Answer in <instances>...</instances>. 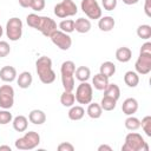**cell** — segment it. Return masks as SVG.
I'll list each match as a JSON object with an SVG mask.
<instances>
[{
	"label": "cell",
	"mask_w": 151,
	"mask_h": 151,
	"mask_svg": "<svg viewBox=\"0 0 151 151\" xmlns=\"http://www.w3.org/2000/svg\"><path fill=\"white\" fill-rule=\"evenodd\" d=\"M28 119L34 125H41L46 122V114L41 110H32L28 114Z\"/></svg>",
	"instance_id": "obj_16"
},
{
	"label": "cell",
	"mask_w": 151,
	"mask_h": 151,
	"mask_svg": "<svg viewBox=\"0 0 151 151\" xmlns=\"http://www.w3.org/2000/svg\"><path fill=\"white\" fill-rule=\"evenodd\" d=\"M74 74H76V78L79 81H87L90 79V77H91V71L86 66H79L74 71Z\"/></svg>",
	"instance_id": "obj_27"
},
{
	"label": "cell",
	"mask_w": 151,
	"mask_h": 151,
	"mask_svg": "<svg viewBox=\"0 0 151 151\" xmlns=\"http://www.w3.org/2000/svg\"><path fill=\"white\" fill-rule=\"evenodd\" d=\"M38 31H40L45 37H51L53 32L57 31V22L51 19L50 17H41L39 18V22H38V26L37 28Z\"/></svg>",
	"instance_id": "obj_11"
},
{
	"label": "cell",
	"mask_w": 151,
	"mask_h": 151,
	"mask_svg": "<svg viewBox=\"0 0 151 151\" xmlns=\"http://www.w3.org/2000/svg\"><path fill=\"white\" fill-rule=\"evenodd\" d=\"M132 58V51L129 47H119L116 51V59L120 63H127L130 61V59Z\"/></svg>",
	"instance_id": "obj_19"
},
{
	"label": "cell",
	"mask_w": 151,
	"mask_h": 151,
	"mask_svg": "<svg viewBox=\"0 0 151 151\" xmlns=\"http://www.w3.org/2000/svg\"><path fill=\"white\" fill-rule=\"evenodd\" d=\"M35 70L41 83L51 84L55 80V73L52 70V60L48 57L42 55L38 58L35 61Z\"/></svg>",
	"instance_id": "obj_1"
},
{
	"label": "cell",
	"mask_w": 151,
	"mask_h": 151,
	"mask_svg": "<svg viewBox=\"0 0 151 151\" xmlns=\"http://www.w3.org/2000/svg\"><path fill=\"white\" fill-rule=\"evenodd\" d=\"M31 8L35 12H40L45 8V0H32Z\"/></svg>",
	"instance_id": "obj_35"
},
{
	"label": "cell",
	"mask_w": 151,
	"mask_h": 151,
	"mask_svg": "<svg viewBox=\"0 0 151 151\" xmlns=\"http://www.w3.org/2000/svg\"><path fill=\"white\" fill-rule=\"evenodd\" d=\"M74 97L79 104H90L93 98L92 85H90L87 81H81L76 90Z\"/></svg>",
	"instance_id": "obj_7"
},
{
	"label": "cell",
	"mask_w": 151,
	"mask_h": 151,
	"mask_svg": "<svg viewBox=\"0 0 151 151\" xmlns=\"http://www.w3.org/2000/svg\"><path fill=\"white\" fill-rule=\"evenodd\" d=\"M17 78V70L13 66H4L0 70V79L6 83H12Z\"/></svg>",
	"instance_id": "obj_14"
},
{
	"label": "cell",
	"mask_w": 151,
	"mask_h": 151,
	"mask_svg": "<svg viewBox=\"0 0 151 151\" xmlns=\"http://www.w3.org/2000/svg\"><path fill=\"white\" fill-rule=\"evenodd\" d=\"M122 110H123V113H125L126 116H132L138 110V101L134 98H127L123 101Z\"/></svg>",
	"instance_id": "obj_13"
},
{
	"label": "cell",
	"mask_w": 151,
	"mask_h": 151,
	"mask_svg": "<svg viewBox=\"0 0 151 151\" xmlns=\"http://www.w3.org/2000/svg\"><path fill=\"white\" fill-rule=\"evenodd\" d=\"M92 85L96 90L98 91H104L106 88V86L109 85V78L103 76L101 73H98L93 77L92 79Z\"/></svg>",
	"instance_id": "obj_17"
},
{
	"label": "cell",
	"mask_w": 151,
	"mask_h": 151,
	"mask_svg": "<svg viewBox=\"0 0 151 151\" xmlns=\"http://www.w3.org/2000/svg\"><path fill=\"white\" fill-rule=\"evenodd\" d=\"M40 144V136L35 131L26 132L21 138L15 140V147L18 150H33Z\"/></svg>",
	"instance_id": "obj_4"
},
{
	"label": "cell",
	"mask_w": 151,
	"mask_h": 151,
	"mask_svg": "<svg viewBox=\"0 0 151 151\" xmlns=\"http://www.w3.org/2000/svg\"><path fill=\"white\" fill-rule=\"evenodd\" d=\"M51 38V40H52V42L58 47V48H60V50H63V51H67L70 47H71V45H72V39H71V37L68 35V33H65V32H63V31H55V32H53L52 33V35L50 37Z\"/></svg>",
	"instance_id": "obj_9"
},
{
	"label": "cell",
	"mask_w": 151,
	"mask_h": 151,
	"mask_svg": "<svg viewBox=\"0 0 151 151\" xmlns=\"http://www.w3.org/2000/svg\"><path fill=\"white\" fill-rule=\"evenodd\" d=\"M74 71L76 64L71 60H66L61 64L60 73H61V83L65 91L74 90Z\"/></svg>",
	"instance_id": "obj_3"
},
{
	"label": "cell",
	"mask_w": 151,
	"mask_h": 151,
	"mask_svg": "<svg viewBox=\"0 0 151 151\" xmlns=\"http://www.w3.org/2000/svg\"><path fill=\"white\" fill-rule=\"evenodd\" d=\"M85 114V110L81 106H71L68 111V118L71 120H80Z\"/></svg>",
	"instance_id": "obj_28"
},
{
	"label": "cell",
	"mask_w": 151,
	"mask_h": 151,
	"mask_svg": "<svg viewBox=\"0 0 151 151\" xmlns=\"http://www.w3.org/2000/svg\"><path fill=\"white\" fill-rule=\"evenodd\" d=\"M116 104H117V100L116 99L104 96L103 99H101V101H100V107L104 111H112V110L116 109Z\"/></svg>",
	"instance_id": "obj_29"
},
{
	"label": "cell",
	"mask_w": 151,
	"mask_h": 151,
	"mask_svg": "<svg viewBox=\"0 0 151 151\" xmlns=\"http://www.w3.org/2000/svg\"><path fill=\"white\" fill-rule=\"evenodd\" d=\"M104 96L118 100L119 97H120V88H119V86L117 84H110L109 83V85L104 90Z\"/></svg>",
	"instance_id": "obj_23"
},
{
	"label": "cell",
	"mask_w": 151,
	"mask_h": 151,
	"mask_svg": "<svg viewBox=\"0 0 151 151\" xmlns=\"http://www.w3.org/2000/svg\"><path fill=\"white\" fill-rule=\"evenodd\" d=\"M101 5L106 11H113L117 6V0H101Z\"/></svg>",
	"instance_id": "obj_37"
},
{
	"label": "cell",
	"mask_w": 151,
	"mask_h": 151,
	"mask_svg": "<svg viewBox=\"0 0 151 151\" xmlns=\"http://www.w3.org/2000/svg\"><path fill=\"white\" fill-rule=\"evenodd\" d=\"M14 104V88L11 85L0 86V107L11 109Z\"/></svg>",
	"instance_id": "obj_10"
},
{
	"label": "cell",
	"mask_w": 151,
	"mask_h": 151,
	"mask_svg": "<svg viewBox=\"0 0 151 151\" xmlns=\"http://www.w3.org/2000/svg\"><path fill=\"white\" fill-rule=\"evenodd\" d=\"M2 150L11 151V146H8V145H1V146H0V151H2Z\"/></svg>",
	"instance_id": "obj_44"
},
{
	"label": "cell",
	"mask_w": 151,
	"mask_h": 151,
	"mask_svg": "<svg viewBox=\"0 0 151 151\" xmlns=\"http://www.w3.org/2000/svg\"><path fill=\"white\" fill-rule=\"evenodd\" d=\"M112 151V147L111 146H109V145H106V144H103V145H100L99 147H98V151Z\"/></svg>",
	"instance_id": "obj_42"
},
{
	"label": "cell",
	"mask_w": 151,
	"mask_h": 151,
	"mask_svg": "<svg viewBox=\"0 0 151 151\" xmlns=\"http://www.w3.org/2000/svg\"><path fill=\"white\" fill-rule=\"evenodd\" d=\"M11 122H12V113L9 111H7L6 109L0 110V124L6 125Z\"/></svg>",
	"instance_id": "obj_34"
},
{
	"label": "cell",
	"mask_w": 151,
	"mask_h": 151,
	"mask_svg": "<svg viewBox=\"0 0 151 151\" xmlns=\"http://www.w3.org/2000/svg\"><path fill=\"white\" fill-rule=\"evenodd\" d=\"M134 68L138 74H147L151 71V53H139Z\"/></svg>",
	"instance_id": "obj_12"
},
{
	"label": "cell",
	"mask_w": 151,
	"mask_h": 151,
	"mask_svg": "<svg viewBox=\"0 0 151 151\" xmlns=\"http://www.w3.org/2000/svg\"><path fill=\"white\" fill-rule=\"evenodd\" d=\"M122 151H149V145L139 133L130 132L125 137Z\"/></svg>",
	"instance_id": "obj_2"
},
{
	"label": "cell",
	"mask_w": 151,
	"mask_h": 151,
	"mask_svg": "<svg viewBox=\"0 0 151 151\" xmlns=\"http://www.w3.org/2000/svg\"><path fill=\"white\" fill-rule=\"evenodd\" d=\"M124 81L129 87H136L139 83L138 73L134 71H127L124 76Z\"/></svg>",
	"instance_id": "obj_24"
},
{
	"label": "cell",
	"mask_w": 151,
	"mask_h": 151,
	"mask_svg": "<svg viewBox=\"0 0 151 151\" xmlns=\"http://www.w3.org/2000/svg\"><path fill=\"white\" fill-rule=\"evenodd\" d=\"M2 33H4V28H2V26L0 25V38L2 37Z\"/></svg>",
	"instance_id": "obj_45"
},
{
	"label": "cell",
	"mask_w": 151,
	"mask_h": 151,
	"mask_svg": "<svg viewBox=\"0 0 151 151\" xmlns=\"http://www.w3.org/2000/svg\"><path fill=\"white\" fill-rule=\"evenodd\" d=\"M86 112H87V114H88L90 118H92V119H98V118H100V116H101V113H103V109H101L100 105L97 104V103H90V105H88Z\"/></svg>",
	"instance_id": "obj_26"
},
{
	"label": "cell",
	"mask_w": 151,
	"mask_h": 151,
	"mask_svg": "<svg viewBox=\"0 0 151 151\" xmlns=\"http://www.w3.org/2000/svg\"><path fill=\"white\" fill-rule=\"evenodd\" d=\"M74 101H76V97L72 93V91H65L64 90V92L60 96V103L63 104V106L71 107V106H73Z\"/></svg>",
	"instance_id": "obj_25"
},
{
	"label": "cell",
	"mask_w": 151,
	"mask_h": 151,
	"mask_svg": "<svg viewBox=\"0 0 151 151\" xmlns=\"http://www.w3.org/2000/svg\"><path fill=\"white\" fill-rule=\"evenodd\" d=\"M11 52V47L7 41H0V58L8 55Z\"/></svg>",
	"instance_id": "obj_36"
},
{
	"label": "cell",
	"mask_w": 151,
	"mask_h": 151,
	"mask_svg": "<svg viewBox=\"0 0 151 151\" xmlns=\"http://www.w3.org/2000/svg\"><path fill=\"white\" fill-rule=\"evenodd\" d=\"M139 0H123V2L125 4V5H134V4H137Z\"/></svg>",
	"instance_id": "obj_43"
},
{
	"label": "cell",
	"mask_w": 151,
	"mask_h": 151,
	"mask_svg": "<svg viewBox=\"0 0 151 151\" xmlns=\"http://www.w3.org/2000/svg\"><path fill=\"white\" fill-rule=\"evenodd\" d=\"M13 129L18 132H24L27 130V126H28V120L25 116H17L14 119H13Z\"/></svg>",
	"instance_id": "obj_21"
},
{
	"label": "cell",
	"mask_w": 151,
	"mask_h": 151,
	"mask_svg": "<svg viewBox=\"0 0 151 151\" xmlns=\"http://www.w3.org/2000/svg\"><path fill=\"white\" fill-rule=\"evenodd\" d=\"M139 53H151V42H145L140 47V52Z\"/></svg>",
	"instance_id": "obj_39"
},
{
	"label": "cell",
	"mask_w": 151,
	"mask_h": 151,
	"mask_svg": "<svg viewBox=\"0 0 151 151\" xmlns=\"http://www.w3.org/2000/svg\"><path fill=\"white\" fill-rule=\"evenodd\" d=\"M81 11L88 19H99L101 17V8L97 0H81Z\"/></svg>",
	"instance_id": "obj_8"
},
{
	"label": "cell",
	"mask_w": 151,
	"mask_h": 151,
	"mask_svg": "<svg viewBox=\"0 0 151 151\" xmlns=\"http://www.w3.org/2000/svg\"><path fill=\"white\" fill-rule=\"evenodd\" d=\"M137 35L140 39H149L151 38V26L150 25H140L137 28Z\"/></svg>",
	"instance_id": "obj_32"
},
{
	"label": "cell",
	"mask_w": 151,
	"mask_h": 151,
	"mask_svg": "<svg viewBox=\"0 0 151 151\" xmlns=\"http://www.w3.org/2000/svg\"><path fill=\"white\" fill-rule=\"evenodd\" d=\"M59 28H60V31H63L65 33H72L74 31V20L65 19V20L60 21L59 22Z\"/></svg>",
	"instance_id": "obj_31"
},
{
	"label": "cell",
	"mask_w": 151,
	"mask_h": 151,
	"mask_svg": "<svg viewBox=\"0 0 151 151\" xmlns=\"http://www.w3.org/2000/svg\"><path fill=\"white\" fill-rule=\"evenodd\" d=\"M144 11H145V14L147 17H151V0H145Z\"/></svg>",
	"instance_id": "obj_40"
},
{
	"label": "cell",
	"mask_w": 151,
	"mask_h": 151,
	"mask_svg": "<svg viewBox=\"0 0 151 151\" xmlns=\"http://www.w3.org/2000/svg\"><path fill=\"white\" fill-rule=\"evenodd\" d=\"M99 73H101L103 76L110 78V77H112L116 73V65L113 63H111V61H104L100 65Z\"/></svg>",
	"instance_id": "obj_22"
},
{
	"label": "cell",
	"mask_w": 151,
	"mask_h": 151,
	"mask_svg": "<svg viewBox=\"0 0 151 151\" xmlns=\"http://www.w3.org/2000/svg\"><path fill=\"white\" fill-rule=\"evenodd\" d=\"M77 13H78V7L73 0H63L61 2L54 6V14L60 19L76 15Z\"/></svg>",
	"instance_id": "obj_5"
},
{
	"label": "cell",
	"mask_w": 151,
	"mask_h": 151,
	"mask_svg": "<svg viewBox=\"0 0 151 151\" xmlns=\"http://www.w3.org/2000/svg\"><path fill=\"white\" fill-rule=\"evenodd\" d=\"M116 22H114V19L110 15H106V17H100L99 18V21H98V27L100 28V31L103 32H110L113 29Z\"/></svg>",
	"instance_id": "obj_15"
},
{
	"label": "cell",
	"mask_w": 151,
	"mask_h": 151,
	"mask_svg": "<svg viewBox=\"0 0 151 151\" xmlns=\"http://www.w3.org/2000/svg\"><path fill=\"white\" fill-rule=\"evenodd\" d=\"M6 35L11 41H18L22 35V21L19 18H11L6 24Z\"/></svg>",
	"instance_id": "obj_6"
},
{
	"label": "cell",
	"mask_w": 151,
	"mask_h": 151,
	"mask_svg": "<svg viewBox=\"0 0 151 151\" xmlns=\"http://www.w3.org/2000/svg\"><path fill=\"white\" fill-rule=\"evenodd\" d=\"M31 2H32V0H19V5L24 8L31 7Z\"/></svg>",
	"instance_id": "obj_41"
},
{
	"label": "cell",
	"mask_w": 151,
	"mask_h": 151,
	"mask_svg": "<svg viewBox=\"0 0 151 151\" xmlns=\"http://www.w3.org/2000/svg\"><path fill=\"white\" fill-rule=\"evenodd\" d=\"M91 29V21L85 18H79L74 21V31L78 33H87Z\"/></svg>",
	"instance_id": "obj_18"
},
{
	"label": "cell",
	"mask_w": 151,
	"mask_h": 151,
	"mask_svg": "<svg viewBox=\"0 0 151 151\" xmlns=\"http://www.w3.org/2000/svg\"><path fill=\"white\" fill-rule=\"evenodd\" d=\"M58 150L59 151H73L74 150V146L71 143L64 142V143H61V144L58 145Z\"/></svg>",
	"instance_id": "obj_38"
},
{
	"label": "cell",
	"mask_w": 151,
	"mask_h": 151,
	"mask_svg": "<svg viewBox=\"0 0 151 151\" xmlns=\"http://www.w3.org/2000/svg\"><path fill=\"white\" fill-rule=\"evenodd\" d=\"M125 127L130 131H136L140 127V120L137 118V117H133V116H129L126 119H125Z\"/></svg>",
	"instance_id": "obj_30"
},
{
	"label": "cell",
	"mask_w": 151,
	"mask_h": 151,
	"mask_svg": "<svg viewBox=\"0 0 151 151\" xmlns=\"http://www.w3.org/2000/svg\"><path fill=\"white\" fill-rule=\"evenodd\" d=\"M140 126L145 134L147 137H151V116H145L140 122Z\"/></svg>",
	"instance_id": "obj_33"
},
{
	"label": "cell",
	"mask_w": 151,
	"mask_h": 151,
	"mask_svg": "<svg viewBox=\"0 0 151 151\" xmlns=\"http://www.w3.org/2000/svg\"><path fill=\"white\" fill-rule=\"evenodd\" d=\"M32 81H33V77L27 71L21 72L19 74V77H18V80H17L19 87H21V88H28L32 85Z\"/></svg>",
	"instance_id": "obj_20"
}]
</instances>
